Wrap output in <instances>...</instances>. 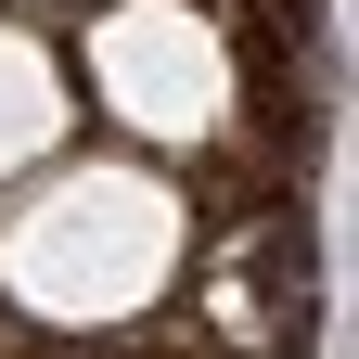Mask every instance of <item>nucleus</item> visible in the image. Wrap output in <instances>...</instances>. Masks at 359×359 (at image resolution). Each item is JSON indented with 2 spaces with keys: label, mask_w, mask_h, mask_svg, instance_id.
<instances>
[{
  "label": "nucleus",
  "mask_w": 359,
  "mask_h": 359,
  "mask_svg": "<svg viewBox=\"0 0 359 359\" xmlns=\"http://www.w3.org/2000/svg\"><path fill=\"white\" fill-rule=\"evenodd\" d=\"M90 90L142 142H218L231 128V52L193 0H116L90 26Z\"/></svg>",
  "instance_id": "2"
},
{
  "label": "nucleus",
  "mask_w": 359,
  "mask_h": 359,
  "mask_svg": "<svg viewBox=\"0 0 359 359\" xmlns=\"http://www.w3.org/2000/svg\"><path fill=\"white\" fill-rule=\"evenodd\" d=\"M52 142H65V77L26 26H0V180H26Z\"/></svg>",
  "instance_id": "3"
},
{
  "label": "nucleus",
  "mask_w": 359,
  "mask_h": 359,
  "mask_svg": "<svg viewBox=\"0 0 359 359\" xmlns=\"http://www.w3.org/2000/svg\"><path fill=\"white\" fill-rule=\"evenodd\" d=\"M167 269H180V193L154 167H52L26 205H0V295L65 334L154 308Z\"/></svg>",
  "instance_id": "1"
}]
</instances>
